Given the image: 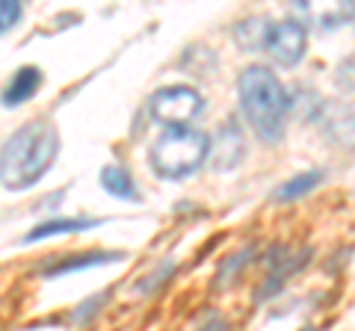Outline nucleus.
<instances>
[{
  "mask_svg": "<svg viewBox=\"0 0 355 331\" xmlns=\"http://www.w3.org/2000/svg\"><path fill=\"white\" fill-rule=\"evenodd\" d=\"M60 154V134L51 121L18 127L0 148V184L6 190H30L39 184Z\"/></svg>",
  "mask_w": 355,
  "mask_h": 331,
  "instance_id": "obj_1",
  "label": "nucleus"
},
{
  "mask_svg": "<svg viewBox=\"0 0 355 331\" xmlns=\"http://www.w3.org/2000/svg\"><path fill=\"white\" fill-rule=\"evenodd\" d=\"M240 109L252 130L263 142H279L287 127V113H291V95L284 83L266 65H249L240 71L237 80Z\"/></svg>",
  "mask_w": 355,
  "mask_h": 331,
  "instance_id": "obj_2",
  "label": "nucleus"
},
{
  "mask_svg": "<svg viewBox=\"0 0 355 331\" xmlns=\"http://www.w3.org/2000/svg\"><path fill=\"white\" fill-rule=\"evenodd\" d=\"M207 154H210L207 134L196 130L193 125L166 127L163 136L151 145V166L166 181H184L196 169H202Z\"/></svg>",
  "mask_w": 355,
  "mask_h": 331,
  "instance_id": "obj_3",
  "label": "nucleus"
},
{
  "mask_svg": "<svg viewBox=\"0 0 355 331\" xmlns=\"http://www.w3.org/2000/svg\"><path fill=\"white\" fill-rule=\"evenodd\" d=\"M305 45H308L305 24L302 21H293V18L263 27L258 36L249 42V48H263L275 62L284 65V69H293L296 62H302Z\"/></svg>",
  "mask_w": 355,
  "mask_h": 331,
  "instance_id": "obj_4",
  "label": "nucleus"
},
{
  "mask_svg": "<svg viewBox=\"0 0 355 331\" xmlns=\"http://www.w3.org/2000/svg\"><path fill=\"white\" fill-rule=\"evenodd\" d=\"M202 109V95L193 86L175 83V86H163L151 95V116L166 127H181L190 125Z\"/></svg>",
  "mask_w": 355,
  "mask_h": 331,
  "instance_id": "obj_5",
  "label": "nucleus"
},
{
  "mask_svg": "<svg viewBox=\"0 0 355 331\" xmlns=\"http://www.w3.org/2000/svg\"><path fill=\"white\" fill-rule=\"evenodd\" d=\"M42 69H36V65H21V69L12 74V80L6 83L3 95H0V101H3V107H21L27 104L33 95H36L42 89Z\"/></svg>",
  "mask_w": 355,
  "mask_h": 331,
  "instance_id": "obj_6",
  "label": "nucleus"
},
{
  "mask_svg": "<svg viewBox=\"0 0 355 331\" xmlns=\"http://www.w3.org/2000/svg\"><path fill=\"white\" fill-rule=\"evenodd\" d=\"M101 225V219H69V216H53V219H44V222H39L33 231H27V237L21 240L24 246H30V242H39L44 237H53V234H77V231H89V228H98Z\"/></svg>",
  "mask_w": 355,
  "mask_h": 331,
  "instance_id": "obj_7",
  "label": "nucleus"
},
{
  "mask_svg": "<svg viewBox=\"0 0 355 331\" xmlns=\"http://www.w3.org/2000/svg\"><path fill=\"white\" fill-rule=\"evenodd\" d=\"M326 181V172H320V169H308V172H299V175H293L291 181H284L282 186H275V193H272V198L279 204H287V202H296V198H302V195H308L314 186H320Z\"/></svg>",
  "mask_w": 355,
  "mask_h": 331,
  "instance_id": "obj_8",
  "label": "nucleus"
},
{
  "mask_svg": "<svg viewBox=\"0 0 355 331\" xmlns=\"http://www.w3.org/2000/svg\"><path fill=\"white\" fill-rule=\"evenodd\" d=\"M101 186L110 195L121 198V202H142V195L137 190V181H133L130 172H125L121 166H104L101 169Z\"/></svg>",
  "mask_w": 355,
  "mask_h": 331,
  "instance_id": "obj_9",
  "label": "nucleus"
},
{
  "mask_svg": "<svg viewBox=\"0 0 355 331\" xmlns=\"http://www.w3.org/2000/svg\"><path fill=\"white\" fill-rule=\"evenodd\" d=\"M121 258H125L121 251H86V255L69 258L65 263H57V267L44 269V275H48V278H53V275H69V272H77V269L104 267V263H113V260H121Z\"/></svg>",
  "mask_w": 355,
  "mask_h": 331,
  "instance_id": "obj_10",
  "label": "nucleus"
},
{
  "mask_svg": "<svg viewBox=\"0 0 355 331\" xmlns=\"http://www.w3.org/2000/svg\"><path fill=\"white\" fill-rule=\"evenodd\" d=\"M21 15H24L21 3H15V0H0V36L12 30L21 21Z\"/></svg>",
  "mask_w": 355,
  "mask_h": 331,
  "instance_id": "obj_11",
  "label": "nucleus"
},
{
  "mask_svg": "<svg viewBox=\"0 0 355 331\" xmlns=\"http://www.w3.org/2000/svg\"><path fill=\"white\" fill-rule=\"evenodd\" d=\"M305 331H314V328H305Z\"/></svg>",
  "mask_w": 355,
  "mask_h": 331,
  "instance_id": "obj_12",
  "label": "nucleus"
}]
</instances>
